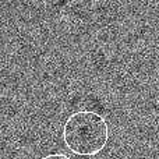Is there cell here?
<instances>
[{
	"mask_svg": "<svg viewBox=\"0 0 159 159\" xmlns=\"http://www.w3.org/2000/svg\"><path fill=\"white\" fill-rule=\"evenodd\" d=\"M63 141L74 155L93 157L106 147L109 126L99 113L88 110L74 112L63 126Z\"/></svg>",
	"mask_w": 159,
	"mask_h": 159,
	"instance_id": "1",
	"label": "cell"
},
{
	"mask_svg": "<svg viewBox=\"0 0 159 159\" xmlns=\"http://www.w3.org/2000/svg\"><path fill=\"white\" fill-rule=\"evenodd\" d=\"M41 159H71V158H69L64 154H49V155H46V157H43Z\"/></svg>",
	"mask_w": 159,
	"mask_h": 159,
	"instance_id": "2",
	"label": "cell"
}]
</instances>
